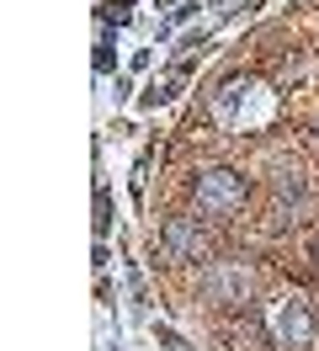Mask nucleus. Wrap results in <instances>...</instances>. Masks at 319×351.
I'll list each match as a JSON object with an SVG mask.
<instances>
[{
    "instance_id": "obj_1",
    "label": "nucleus",
    "mask_w": 319,
    "mask_h": 351,
    "mask_svg": "<svg viewBox=\"0 0 319 351\" xmlns=\"http://www.w3.org/2000/svg\"><path fill=\"white\" fill-rule=\"evenodd\" d=\"M213 117L229 133H250V128L276 117V90L261 86L255 75H229L224 86L213 90Z\"/></svg>"
},
{
    "instance_id": "obj_2",
    "label": "nucleus",
    "mask_w": 319,
    "mask_h": 351,
    "mask_svg": "<svg viewBox=\"0 0 319 351\" xmlns=\"http://www.w3.org/2000/svg\"><path fill=\"white\" fill-rule=\"evenodd\" d=\"M245 192H250L245 176L224 171V165H218V171H197V176H191V202H197L208 219H234V213L245 208Z\"/></svg>"
},
{
    "instance_id": "obj_3",
    "label": "nucleus",
    "mask_w": 319,
    "mask_h": 351,
    "mask_svg": "<svg viewBox=\"0 0 319 351\" xmlns=\"http://www.w3.org/2000/svg\"><path fill=\"white\" fill-rule=\"evenodd\" d=\"M266 325H272L276 346H287V351H303L314 341V314H309L303 298H276L272 314H266Z\"/></svg>"
},
{
    "instance_id": "obj_4",
    "label": "nucleus",
    "mask_w": 319,
    "mask_h": 351,
    "mask_svg": "<svg viewBox=\"0 0 319 351\" xmlns=\"http://www.w3.org/2000/svg\"><path fill=\"white\" fill-rule=\"evenodd\" d=\"M202 293H208L213 304H245L250 298V266L245 261H218L202 277Z\"/></svg>"
},
{
    "instance_id": "obj_5",
    "label": "nucleus",
    "mask_w": 319,
    "mask_h": 351,
    "mask_svg": "<svg viewBox=\"0 0 319 351\" xmlns=\"http://www.w3.org/2000/svg\"><path fill=\"white\" fill-rule=\"evenodd\" d=\"M160 256H165V261H197V256H202V229L191 219H165V229H160Z\"/></svg>"
},
{
    "instance_id": "obj_6",
    "label": "nucleus",
    "mask_w": 319,
    "mask_h": 351,
    "mask_svg": "<svg viewBox=\"0 0 319 351\" xmlns=\"http://www.w3.org/2000/svg\"><path fill=\"white\" fill-rule=\"evenodd\" d=\"M224 351H266V335H261V319L245 314V325L224 330Z\"/></svg>"
},
{
    "instance_id": "obj_7",
    "label": "nucleus",
    "mask_w": 319,
    "mask_h": 351,
    "mask_svg": "<svg viewBox=\"0 0 319 351\" xmlns=\"http://www.w3.org/2000/svg\"><path fill=\"white\" fill-rule=\"evenodd\" d=\"M170 96H176V75H170V80H160V86H149V90H144V107H165Z\"/></svg>"
},
{
    "instance_id": "obj_8",
    "label": "nucleus",
    "mask_w": 319,
    "mask_h": 351,
    "mask_svg": "<svg viewBox=\"0 0 319 351\" xmlns=\"http://www.w3.org/2000/svg\"><path fill=\"white\" fill-rule=\"evenodd\" d=\"M112 229V197H106V186L96 192V234H106Z\"/></svg>"
},
{
    "instance_id": "obj_9",
    "label": "nucleus",
    "mask_w": 319,
    "mask_h": 351,
    "mask_svg": "<svg viewBox=\"0 0 319 351\" xmlns=\"http://www.w3.org/2000/svg\"><path fill=\"white\" fill-rule=\"evenodd\" d=\"M160 346H165V351H191L187 341H181V335H176V330H160Z\"/></svg>"
},
{
    "instance_id": "obj_10",
    "label": "nucleus",
    "mask_w": 319,
    "mask_h": 351,
    "mask_svg": "<svg viewBox=\"0 0 319 351\" xmlns=\"http://www.w3.org/2000/svg\"><path fill=\"white\" fill-rule=\"evenodd\" d=\"M309 261L319 266V234H314V240H309Z\"/></svg>"
}]
</instances>
